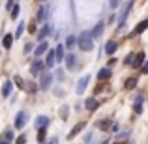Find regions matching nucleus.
Returning a JSON list of instances; mask_svg holds the SVG:
<instances>
[{"label": "nucleus", "instance_id": "obj_1", "mask_svg": "<svg viewBox=\"0 0 148 144\" xmlns=\"http://www.w3.org/2000/svg\"><path fill=\"white\" fill-rule=\"evenodd\" d=\"M77 45L81 47V51H92L94 49V41H92V36H90V32H83L79 38H77Z\"/></svg>", "mask_w": 148, "mask_h": 144}, {"label": "nucleus", "instance_id": "obj_2", "mask_svg": "<svg viewBox=\"0 0 148 144\" xmlns=\"http://www.w3.org/2000/svg\"><path fill=\"white\" fill-rule=\"evenodd\" d=\"M43 69H45V62L36 60V62L32 64V68H30V73H32L34 77H40L41 73H43Z\"/></svg>", "mask_w": 148, "mask_h": 144}, {"label": "nucleus", "instance_id": "obj_3", "mask_svg": "<svg viewBox=\"0 0 148 144\" xmlns=\"http://www.w3.org/2000/svg\"><path fill=\"white\" fill-rule=\"evenodd\" d=\"M88 83H90V77H88V75L81 77V79H79V83H77V94H84V90H86Z\"/></svg>", "mask_w": 148, "mask_h": 144}, {"label": "nucleus", "instance_id": "obj_4", "mask_svg": "<svg viewBox=\"0 0 148 144\" xmlns=\"http://www.w3.org/2000/svg\"><path fill=\"white\" fill-rule=\"evenodd\" d=\"M26 124V114L25 112H17V116H15V129H23Z\"/></svg>", "mask_w": 148, "mask_h": 144}, {"label": "nucleus", "instance_id": "obj_5", "mask_svg": "<svg viewBox=\"0 0 148 144\" xmlns=\"http://www.w3.org/2000/svg\"><path fill=\"white\" fill-rule=\"evenodd\" d=\"M84 126H86V124H84V122H79V124H77V126H75V127H73V129H71V131H69V133H68V139H69V141H71L73 137H77V135H79L81 131L84 129Z\"/></svg>", "mask_w": 148, "mask_h": 144}, {"label": "nucleus", "instance_id": "obj_6", "mask_svg": "<svg viewBox=\"0 0 148 144\" xmlns=\"http://www.w3.org/2000/svg\"><path fill=\"white\" fill-rule=\"evenodd\" d=\"M84 107H86V111H96V109L99 107V101L96 99V97H88V99L84 101Z\"/></svg>", "mask_w": 148, "mask_h": 144}, {"label": "nucleus", "instance_id": "obj_7", "mask_svg": "<svg viewBox=\"0 0 148 144\" xmlns=\"http://www.w3.org/2000/svg\"><path fill=\"white\" fill-rule=\"evenodd\" d=\"M64 60H66V68L68 69H73L77 66V56L75 54H68V56H64Z\"/></svg>", "mask_w": 148, "mask_h": 144}, {"label": "nucleus", "instance_id": "obj_8", "mask_svg": "<svg viewBox=\"0 0 148 144\" xmlns=\"http://www.w3.org/2000/svg\"><path fill=\"white\" fill-rule=\"evenodd\" d=\"M51 81H53V77H51V73H43V75H41V83H40V88H41V90H45V88H49Z\"/></svg>", "mask_w": 148, "mask_h": 144}, {"label": "nucleus", "instance_id": "obj_9", "mask_svg": "<svg viewBox=\"0 0 148 144\" xmlns=\"http://www.w3.org/2000/svg\"><path fill=\"white\" fill-rule=\"evenodd\" d=\"M143 64H145V53H139L137 56H133V60H131V66H133V68H141Z\"/></svg>", "mask_w": 148, "mask_h": 144}, {"label": "nucleus", "instance_id": "obj_10", "mask_svg": "<svg viewBox=\"0 0 148 144\" xmlns=\"http://www.w3.org/2000/svg\"><path fill=\"white\" fill-rule=\"evenodd\" d=\"M47 51H49V45L45 43V41H41V43L38 45L36 49H34V54H36V56H41V54H45Z\"/></svg>", "mask_w": 148, "mask_h": 144}, {"label": "nucleus", "instance_id": "obj_11", "mask_svg": "<svg viewBox=\"0 0 148 144\" xmlns=\"http://www.w3.org/2000/svg\"><path fill=\"white\" fill-rule=\"evenodd\" d=\"M47 126H49V118L47 116H38V120H36V127L38 129H45Z\"/></svg>", "mask_w": 148, "mask_h": 144}, {"label": "nucleus", "instance_id": "obj_12", "mask_svg": "<svg viewBox=\"0 0 148 144\" xmlns=\"http://www.w3.org/2000/svg\"><path fill=\"white\" fill-rule=\"evenodd\" d=\"M47 4H43V6L40 8V10H38V21H45V19H47Z\"/></svg>", "mask_w": 148, "mask_h": 144}, {"label": "nucleus", "instance_id": "obj_13", "mask_svg": "<svg viewBox=\"0 0 148 144\" xmlns=\"http://www.w3.org/2000/svg\"><path fill=\"white\" fill-rule=\"evenodd\" d=\"M146 28H148V19H145V21H141V23H139V25L135 26V30H133V32H135V34H143Z\"/></svg>", "mask_w": 148, "mask_h": 144}, {"label": "nucleus", "instance_id": "obj_14", "mask_svg": "<svg viewBox=\"0 0 148 144\" xmlns=\"http://www.w3.org/2000/svg\"><path fill=\"white\" fill-rule=\"evenodd\" d=\"M116 47H118L116 41H107V45H105V53H107V54H114L116 53Z\"/></svg>", "mask_w": 148, "mask_h": 144}, {"label": "nucleus", "instance_id": "obj_15", "mask_svg": "<svg viewBox=\"0 0 148 144\" xmlns=\"http://www.w3.org/2000/svg\"><path fill=\"white\" fill-rule=\"evenodd\" d=\"M49 34H51V26H43V28H41L40 32H38V40H40V41H43L45 38L49 36Z\"/></svg>", "mask_w": 148, "mask_h": 144}, {"label": "nucleus", "instance_id": "obj_16", "mask_svg": "<svg viewBox=\"0 0 148 144\" xmlns=\"http://www.w3.org/2000/svg\"><path fill=\"white\" fill-rule=\"evenodd\" d=\"M54 60H56V58H54V51H47V60H45V66H47V68H53Z\"/></svg>", "mask_w": 148, "mask_h": 144}, {"label": "nucleus", "instance_id": "obj_17", "mask_svg": "<svg viewBox=\"0 0 148 144\" xmlns=\"http://www.w3.org/2000/svg\"><path fill=\"white\" fill-rule=\"evenodd\" d=\"M54 58H56V62L64 60V45H58L56 47V51H54Z\"/></svg>", "mask_w": 148, "mask_h": 144}, {"label": "nucleus", "instance_id": "obj_18", "mask_svg": "<svg viewBox=\"0 0 148 144\" xmlns=\"http://www.w3.org/2000/svg\"><path fill=\"white\" fill-rule=\"evenodd\" d=\"M11 88H13V83H11V81H6V83H4V88H2V96L8 97L10 92H11Z\"/></svg>", "mask_w": 148, "mask_h": 144}, {"label": "nucleus", "instance_id": "obj_19", "mask_svg": "<svg viewBox=\"0 0 148 144\" xmlns=\"http://www.w3.org/2000/svg\"><path fill=\"white\" fill-rule=\"evenodd\" d=\"M109 77H111V69L103 68V69H99V71H98V79L99 81H105V79H109Z\"/></svg>", "mask_w": 148, "mask_h": 144}, {"label": "nucleus", "instance_id": "obj_20", "mask_svg": "<svg viewBox=\"0 0 148 144\" xmlns=\"http://www.w3.org/2000/svg\"><path fill=\"white\" fill-rule=\"evenodd\" d=\"M2 45L6 49H10L11 45H13V36H11V34H6V36H4V40H2Z\"/></svg>", "mask_w": 148, "mask_h": 144}, {"label": "nucleus", "instance_id": "obj_21", "mask_svg": "<svg viewBox=\"0 0 148 144\" xmlns=\"http://www.w3.org/2000/svg\"><path fill=\"white\" fill-rule=\"evenodd\" d=\"M101 32H103V23H98V25H96V28L90 32V36H92V38H98Z\"/></svg>", "mask_w": 148, "mask_h": 144}, {"label": "nucleus", "instance_id": "obj_22", "mask_svg": "<svg viewBox=\"0 0 148 144\" xmlns=\"http://www.w3.org/2000/svg\"><path fill=\"white\" fill-rule=\"evenodd\" d=\"M75 45H77V38L75 36H68V38H66V47H68V49L75 47Z\"/></svg>", "mask_w": 148, "mask_h": 144}, {"label": "nucleus", "instance_id": "obj_23", "mask_svg": "<svg viewBox=\"0 0 148 144\" xmlns=\"http://www.w3.org/2000/svg\"><path fill=\"white\" fill-rule=\"evenodd\" d=\"M2 141L10 144L11 141H13V133H11V131H6V133H4V137H2Z\"/></svg>", "mask_w": 148, "mask_h": 144}, {"label": "nucleus", "instance_id": "obj_24", "mask_svg": "<svg viewBox=\"0 0 148 144\" xmlns=\"http://www.w3.org/2000/svg\"><path fill=\"white\" fill-rule=\"evenodd\" d=\"M135 84H137V81H135V79H127V81H126V84H124V86H126L127 90H131V88H133Z\"/></svg>", "mask_w": 148, "mask_h": 144}, {"label": "nucleus", "instance_id": "obj_25", "mask_svg": "<svg viewBox=\"0 0 148 144\" xmlns=\"http://www.w3.org/2000/svg\"><path fill=\"white\" fill-rule=\"evenodd\" d=\"M11 19H17V15H19V4H15L13 6V10H11Z\"/></svg>", "mask_w": 148, "mask_h": 144}, {"label": "nucleus", "instance_id": "obj_26", "mask_svg": "<svg viewBox=\"0 0 148 144\" xmlns=\"http://www.w3.org/2000/svg\"><path fill=\"white\" fill-rule=\"evenodd\" d=\"M133 111L137 112V114H141L143 112V105H141V101H137V103H135V107H133Z\"/></svg>", "mask_w": 148, "mask_h": 144}, {"label": "nucleus", "instance_id": "obj_27", "mask_svg": "<svg viewBox=\"0 0 148 144\" xmlns=\"http://www.w3.org/2000/svg\"><path fill=\"white\" fill-rule=\"evenodd\" d=\"M38 141H45V129H40V131H38Z\"/></svg>", "mask_w": 148, "mask_h": 144}, {"label": "nucleus", "instance_id": "obj_28", "mask_svg": "<svg viewBox=\"0 0 148 144\" xmlns=\"http://www.w3.org/2000/svg\"><path fill=\"white\" fill-rule=\"evenodd\" d=\"M23 30H25V25H23V23H21V25L17 26V32H15V36L19 38V36H21V34H23Z\"/></svg>", "mask_w": 148, "mask_h": 144}, {"label": "nucleus", "instance_id": "obj_29", "mask_svg": "<svg viewBox=\"0 0 148 144\" xmlns=\"http://www.w3.org/2000/svg\"><path fill=\"white\" fill-rule=\"evenodd\" d=\"M17 144H26V135H21V137L17 139Z\"/></svg>", "mask_w": 148, "mask_h": 144}, {"label": "nucleus", "instance_id": "obj_30", "mask_svg": "<svg viewBox=\"0 0 148 144\" xmlns=\"http://www.w3.org/2000/svg\"><path fill=\"white\" fill-rule=\"evenodd\" d=\"M98 126H99V127H103V129H107V127H109V126H111V122H109V120H107V122H103V124H101V122H99V124H98Z\"/></svg>", "mask_w": 148, "mask_h": 144}, {"label": "nucleus", "instance_id": "obj_31", "mask_svg": "<svg viewBox=\"0 0 148 144\" xmlns=\"http://www.w3.org/2000/svg\"><path fill=\"white\" fill-rule=\"evenodd\" d=\"M141 69H143V73H148V62H145V64L141 66Z\"/></svg>", "mask_w": 148, "mask_h": 144}, {"label": "nucleus", "instance_id": "obj_32", "mask_svg": "<svg viewBox=\"0 0 148 144\" xmlns=\"http://www.w3.org/2000/svg\"><path fill=\"white\" fill-rule=\"evenodd\" d=\"M13 6H15V4H13V2H8V4H6V8H8V10H10V11H11V10H13Z\"/></svg>", "mask_w": 148, "mask_h": 144}, {"label": "nucleus", "instance_id": "obj_33", "mask_svg": "<svg viewBox=\"0 0 148 144\" xmlns=\"http://www.w3.org/2000/svg\"><path fill=\"white\" fill-rule=\"evenodd\" d=\"M30 51H32V45H30V43L25 45V53H30Z\"/></svg>", "mask_w": 148, "mask_h": 144}, {"label": "nucleus", "instance_id": "obj_34", "mask_svg": "<svg viewBox=\"0 0 148 144\" xmlns=\"http://www.w3.org/2000/svg\"><path fill=\"white\" fill-rule=\"evenodd\" d=\"M0 144H8V142H4V141H2V139H0Z\"/></svg>", "mask_w": 148, "mask_h": 144}, {"label": "nucleus", "instance_id": "obj_35", "mask_svg": "<svg viewBox=\"0 0 148 144\" xmlns=\"http://www.w3.org/2000/svg\"><path fill=\"white\" fill-rule=\"evenodd\" d=\"M116 144H126V142H116Z\"/></svg>", "mask_w": 148, "mask_h": 144}, {"label": "nucleus", "instance_id": "obj_36", "mask_svg": "<svg viewBox=\"0 0 148 144\" xmlns=\"http://www.w3.org/2000/svg\"><path fill=\"white\" fill-rule=\"evenodd\" d=\"M103 144H107V142H103Z\"/></svg>", "mask_w": 148, "mask_h": 144}]
</instances>
